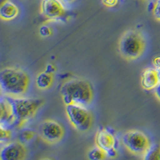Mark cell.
<instances>
[{
  "label": "cell",
  "mask_w": 160,
  "mask_h": 160,
  "mask_svg": "<svg viewBox=\"0 0 160 160\" xmlns=\"http://www.w3.org/2000/svg\"><path fill=\"white\" fill-rule=\"evenodd\" d=\"M29 84L28 73L20 68H5L0 71V87L2 95L22 97L28 91Z\"/></svg>",
  "instance_id": "obj_1"
},
{
  "label": "cell",
  "mask_w": 160,
  "mask_h": 160,
  "mask_svg": "<svg viewBox=\"0 0 160 160\" xmlns=\"http://www.w3.org/2000/svg\"><path fill=\"white\" fill-rule=\"evenodd\" d=\"M60 93L65 105L78 104L88 107L94 98V91L91 82L83 78H72L65 82Z\"/></svg>",
  "instance_id": "obj_2"
},
{
  "label": "cell",
  "mask_w": 160,
  "mask_h": 160,
  "mask_svg": "<svg viewBox=\"0 0 160 160\" xmlns=\"http://www.w3.org/2000/svg\"><path fill=\"white\" fill-rule=\"evenodd\" d=\"M5 97L11 103L15 117V125L18 128L23 127L24 124L35 116L38 109L44 103V100L42 98Z\"/></svg>",
  "instance_id": "obj_3"
},
{
  "label": "cell",
  "mask_w": 160,
  "mask_h": 160,
  "mask_svg": "<svg viewBox=\"0 0 160 160\" xmlns=\"http://www.w3.org/2000/svg\"><path fill=\"white\" fill-rule=\"evenodd\" d=\"M145 48V39L136 30H128L124 32L118 42L120 55L127 60H135L141 57Z\"/></svg>",
  "instance_id": "obj_4"
},
{
  "label": "cell",
  "mask_w": 160,
  "mask_h": 160,
  "mask_svg": "<svg viewBox=\"0 0 160 160\" xmlns=\"http://www.w3.org/2000/svg\"><path fill=\"white\" fill-rule=\"evenodd\" d=\"M66 115L70 123L77 131L86 132L91 128L93 118L91 113L85 106L68 104L65 108Z\"/></svg>",
  "instance_id": "obj_5"
},
{
  "label": "cell",
  "mask_w": 160,
  "mask_h": 160,
  "mask_svg": "<svg viewBox=\"0 0 160 160\" xmlns=\"http://www.w3.org/2000/svg\"><path fill=\"white\" fill-rule=\"evenodd\" d=\"M122 142L130 152L137 155H143L151 145L148 135L138 130H131L124 133Z\"/></svg>",
  "instance_id": "obj_6"
},
{
  "label": "cell",
  "mask_w": 160,
  "mask_h": 160,
  "mask_svg": "<svg viewBox=\"0 0 160 160\" xmlns=\"http://www.w3.org/2000/svg\"><path fill=\"white\" fill-rule=\"evenodd\" d=\"M65 134L62 124L53 119H47L39 124L38 135L43 141L55 144L62 139Z\"/></svg>",
  "instance_id": "obj_7"
},
{
  "label": "cell",
  "mask_w": 160,
  "mask_h": 160,
  "mask_svg": "<svg viewBox=\"0 0 160 160\" xmlns=\"http://www.w3.org/2000/svg\"><path fill=\"white\" fill-rule=\"evenodd\" d=\"M96 146L104 151L107 156L115 158L117 155V140L115 134L107 128H102L95 136Z\"/></svg>",
  "instance_id": "obj_8"
},
{
  "label": "cell",
  "mask_w": 160,
  "mask_h": 160,
  "mask_svg": "<svg viewBox=\"0 0 160 160\" xmlns=\"http://www.w3.org/2000/svg\"><path fill=\"white\" fill-rule=\"evenodd\" d=\"M27 155V149L19 141L7 142L0 151V160H24Z\"/></svg>",
  "instance_id": "obj_9"
},
{
  "label": "cell",
  "mask_w": 160,
  "mask_h": 160,
  "mask_svg": "<svg viewBox=\"0 0 160 160\" xmlns=\"http://www.w3.org/2000/svg\"><path fill=\"white\" fill-rule=\"evenodd\" d=\"M40 11L42 15L49 20L62 18L66 12L63 2L61 0H42Z\"/></svg>",
  "instance_id": "obj_10"
},
{
  "label": "cell",
  "mask_w": 160,
  "mask_h": 160,
  "mask_svg": "<svg viewBox=\"0 0 160 160\" xmlns=\"http://www.w3.org/2000/svg\"><path fill=\"white\" fill-rule=\"evenodd\" d=\"M160 83L158 71L155 68H148L143 70L141 75V86L144 90H155Z\"/></svg>",
  "instance_id": "obj_11"
},
{
  "label": "cell",
  "mask_w": 160,
  "mask_h": 160,
  "mask_svg": "<svg viewBox=\"0 0 160 160\" xmlns=\"http://www.w3.org/2000/svg\"><path fill=\"white\" fill-rule=\"evenodd\" d=\"M15 124V117L13 115L11 103L6 97L2 96L0 101V125L9 128Z\"/></svg>",
  "instance_id": "obj_12"
},
{
  "label": "cell",
  "mask_w": 160,
  "mask_h": 160,
  "mask_svg": "<svg viewBox=\"0 0 160 160\" xmlns=\"http://www.w3.org/2000/svg\"><path fill=\"white\" fill-rule=\"evenodd\" d=\"M19 15L18 6L11 0H5L0 6V18L4 21H11Z\"/></svg>",
  "instance_id": "obj_13"
},
{
  "label": "cell",
  "mask_w": 160,
  "mask_h": 160,
  "mask_svg": "<svg viewBox=\"0 0 160 160\" xmlns=\"http://www.w3.org/2000/svg\"><path fill=\"white\" fill-rule=\"evenodd\" d=\"M53 74L43 71L39 73L36 77L35 83L37 88L40 90H48L51 87L53 83Z\"/></svg>",
  "instance_id": "obj_14"
},
{
  "label": "cell",
  "mask_w": 160,
  "mask_h": 160,
  "mask_svg": "<svg viewBox=\"0 0 160 160\" xmlns=\"http://www.w3.org/2000/svg\"><path fill=\"white\" fill-rule=\"evenodd\" d=\"M142 160H160V144H151L149 149L142 155Z\"/></svg>",
  "instance_id": "obj_15"
},
{
  "label": "cell",
  "mask_w": 160,
  "mask_h": 160,
  "mask_svg": "<svg viewBox=\"0 0 160 160\" xmlns=\"http://www.w3.org/2000/svg\"><path fill=\"white\" fill-rule=\"evenodd\" d=\"M35 135H36V132L34 130L26 128L20 131V133L18 134V141L23 144L28 143V142H31L32 139H34Z\"/></svg>",
  "instance_id": "obj_16"
},
{
  "label": "cell",
  "mask_w": 160,
  "mask_h": 160,
  "mask_svg": "<svg viewBox=\"0 0 160 160\" xmlns=\"http://www.w3.org/2000/svg\"><path fill=\"white\" fill-rule=\"evenodd\" d=\"M107 154L98 146L88 151V158L89 160H104L107 158Z\"/></svg>",
  "instance_id": "obj_17"
},
{
  "label": "cell",
  "mask_w": 160,
  "mask_h": 160,
  "mask_svg": "<svg viewBox=\"0 0 160 160\" xmlns=\"http://www.w3.org/2000/svg\"><path fill=\"white\" fill-rule=\"evenodd\" d=\"M11 138V131L8 127L0 125V139L1 142H8Z\"/></svg>",
  "instance_id": "obj_18"
},
{
  "label": "cell",
  "mask_w": 160,
  "mask_h": 160,
  "mask_svg": "<svg viewBox=\"0 0 160 160\" xmlns=\"http://www.w3.org/2000/svg\"><path fill=\"white\" fill-rule=\"evenodd\" d=\"M153 16L157 21L160 22V0H155L154 2V8H153Z\"/></svg>",
  "instance_id": "obj_19"
},
{
  "label": "cell",
  "mask_w": 160,
  "mask_h": 160,
  "mask_svg": "<svg viewBox=\"0 0 160 160\" xmlns=\"http://www.w3.org/2000/svg\"><path fill=\"white\" fill-rule=\"evenodd\" d=\"M39 35L42 37H50L52 35V29L47 25H42L38 30Z\"/></svg>",
  "instance_id": "obj_20"
},
{
  "label": "cell",
  "mask_w": 160,
  "mask_h": 160,
  "mask_svg": "<svg viewBox=\"0 0 160 160\" xmlns=\"http://www.w3.org/2000/svg\"><path fill=\"white\" fill-rule=\"evenodd\" d=\"M119 0H102V2L107 8H115L118 5Z\"/></svg>",
  "instance_id": "obj_21"
},
{
  "label": "cell",
  "mask_w": 160,
  "mask_h": 160,
  "mask_svg": "<svg viewBox=\"0 0 160 160\" xmlns=\"http://www.w3.org/2000/svg\"><path fill=\"white\" fill-rule=\"evenodd\" d=\"M153 66L155 69H160V55H157L153 58Z\"/></svg>",
  "instance_id": "obj_22"
},
{
  "label": "cell",
  "mask_w": 160,
  "mask_h": 160,
  "mask_svg": "<svg viewBox=\"0 0 160 160\" xmlns=\"http://www.w3.org/2000/svg\"><path fill=\"white\" fill-rule=\"evenodd\" d=\"M55 71V67L53 64H49V65L47 66V68H46V71L47 72L50 73V74H53L54 71Z\"/></svg>",
  "instance_id": "obj_23"
},
{
  "label": "cell",
  "mask_w": 160,
  "mask_h": 160,
  "mask_svg": "<svg viewBox=\"0 0 160 160\" xmlns=\"http://www.w3.org/2000/svg\"><path fill=\"white\" fill-rule=\"evenodd\" d=\"M154 91H155V95L156 96V98L160 101V83L158 84V87Z\"/></svg>",
  "instance_id": "obj_24"
},
{
  "label": "cell",
  "mask_w": 160,
  "mask_h": 160,
  "mask_svg": "<svg viewBox=\"0 0 160 160\" xmlns=\"http://www.w3.org/2000/svg\"><path fill=\"white\" fill-rule=\"evenodd\" d=\"M61 1L64 3H71V2H75V0H61Z\"/></svg>",
  "instance_id": "obj_25"
},
{
  "label": "cell",
  "mask_w": 160,
  "mask_h": 160,
  "mask_svg": "<svg viewBox=\"0 0 160 160\" xmlns=\"http://www.w3.org/2000/svg\"><path fill=\"white\" fill-rule=\"evenodd\" d=\"M41 160H53V159L52 158H42Z\"/></svg>",
  "instance_id": "obj_26"
},
{
  "label": "cell",
  "mask_w": 160,
  "mask_h": 160,
  "mask_svg": "<svg viewBox=\"0 0 160 160\" xmlns=\"http://www.w3.org/2000/svg\"><path fill=\"white\" fill-rule=\"evenodd\" d=\"M158 71V78H159V80H160V69L157 70Z\"/></svg>",
  "instance_id": "obj_27"
}]
</instances>
